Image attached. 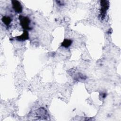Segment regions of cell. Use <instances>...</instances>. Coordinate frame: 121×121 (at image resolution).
<instances>
[{"mask_svg":"<svg viewBox=\"0 0 121 121\" xmlns=\"http://www.w3.org/2000/svg\"><path fill=\"white\" fill-rule=\"evenodd\" d=\"M13 9H14V11L18 13H20L22 12L23 7L20 3V2L16 0H13L11 1Z\"/></svg>","mask_w":121,"mask_h":121,"instance_id":"3957f363","label":"cell"},{"mask_svg":"<svg viewBox=\"0 0 121 121\" xmlns=\"http://www.w3.org/2000/svg\"><path fill=\"white\" fill-rule=\"evenodd\" d=\"M36 116L38 118H40L41 119L43 118H45V117H47V112L44 108L43 107H41L39 109H38L36 111Z\"/></svg>","mask_w":121,"mask_h":121,"instance_id":"277c9868","label":"cell"},{"mask_svg":"<svg viewBox=\"0 0 121 121\" xmlns=\"http://www.w3.org/2000/svg\"><path fill=\"white\" fill-rule=\"evenodd\" d=\"M101 9H100V17L102 19H104L106 15V12L109 7V2L108 0L100 1Z\"/></svg>","mask_w":121,"mask_h":121,"instance_id":"7a4b0ae2","label":"cell"},{"mask_svg":"<svg viewBox=\"0 0 121 121\" xmlns=\"http://www.w3.org/2000/svg\"><path fill=\"white\" fill-rule=\"evenodd\" d=\"M72 43V41L70 39H65L63 40V41L61 43V46L65 47V48H68L69 47Z\"/></svg>","mask_w":121,"mask_h":121,"instance_id":"52a82bcc","label":"cell"},{"mask_svg":"<svg viewBox=\"0 0 121 121\" xmlns=\"http://www.w3.org/2000/svg\"><path fill=\"white\" fill-rule=\"evenodd\" d=\"M56 2L57 3V4L60 6L64 5V3H62V2H63V1H56Z\"/></svg>","mask_w":121,"mask_h":121,"instance_id":"ba28073f","label":"cell"},{"mask_svg":"<svg viewBox=\"0 0 121 121\" xmlns=\"http://www.w3.org/2000/svg\"><path fill=\"white\" fill-rule=\"evenodd\" d=\"M16 39L17 41H25L26 40L28 39H29V35H28V33L27 31L24 30L23 33L21 35L17 36L16 37Z\"/></svg>","mask_w":121,"mask_h":121,"instance_id":"5b68a950","label":"cell"},{"mask_svg":"<svg viewBox=\"0 0 121 121\" xmlns=\"http://www.w3.org/2000/svg\"><path fill=\"white\" fill-rule=\"evenodd\" d=\"M19 19L20 21V25L22 28L24 29V30H31V28L30 27V24L31 20L29 18L27 17L22 16L20 15L19 17Z\"/></svg>","mask_w":121,"mask_h":121,"instance_id":"6da1fadb","label":"cell"},{"mask_svg":"<svg viewBox=\"0 0 121 121\" xmlns=\"http://www.w3.org/2000/svg\"><path fill=\"white\" fill-rule=\"evenodd\" d=\"M1 20L3 23L7 26H9L12 21L11 18L9 16H3L2 17Z\"/></svg>","mask_w":121,"mask_h":121,"instance_id":"8992f818","label":"cell"}]
</instances>
